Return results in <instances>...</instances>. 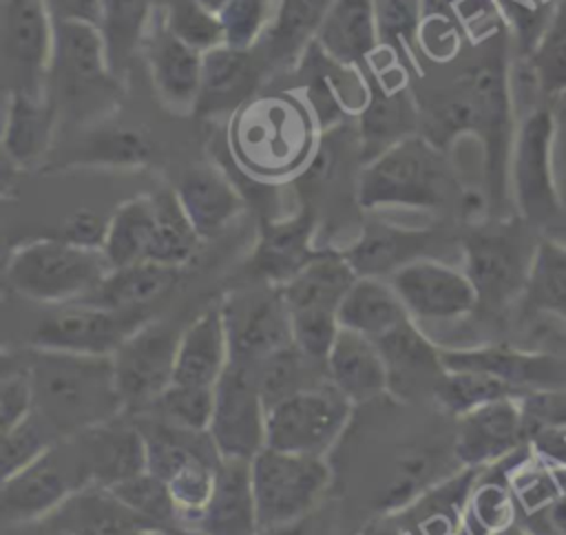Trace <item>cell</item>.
<instances>
[{
    "label": "cell",
    "instance_id": "obj_1",
    "mask_svg": "<svg viewBox=\"0 0 566 535\" xmlns=\"http://www.w3.org/2000/svg\"><path fill=\"white\" fill-rule=\"evenodd\" d=\"M515 111L504 33H493L491 46L458 75L429 117V137L447 150L460 135H473L482 146L484 197L489 217H506L511 203L509 164L515 139Z\"/></svg>",
    "mask_w": 566,
    "mask_h": 535
},
{
    "label": "cell",
    "instance_id": "obj_2",
    "mask_svg": "<svg viewBox=\"0 0 566 535\" xmlns=\"http://www.w3.org/2000/svg\"><path fill=\"white\" fill-rule=\"evenodd\" d=\"M24 354L35 409L60 438L104 424L124 411L111 356L31 347Z\"/></svg>",
    "mask_w": 566,
    "mask_h": 535
},
{
    "label": "cell",
    "instance_id": "obj_3",
    "mask_svg": "<svg viewBox=\"0 0 566 535\" xmlns=\"http://www.w3.org/2000/svg\"><path fill=\"white\" fill-rule=\"evenodd\" d=\"M542 237L544 232L515 212L469 223L460 237V252L462 270L478 294L475 312L500 316L520 303Z\"/></svg>",
    "mask_w": 566,
    "mask_h": 535
},
{
    "label": "cell",
    "instance_id": "obj_4",
    "mask_svg": "<svg viewBox=\"0 0 566 535\" xmlns=\"http://www.w3.org/2000/svg\"><path fill=\"white\" fill-rule=\"evenodd\" d=\"M462 192L447 150L424 135H411L365 161L356 179V203L363 210H433Z\"/></svg>",
    "mask_w": 566,
    "mask_h": 535
},
{
    "label": "cell",
    "instance_id": "obj_5",
    "mask_svg": "<svg viewBox=\"0 0 566 535\" xmlns=\"http://www.w3.org/2000/svg\"><path fill=\"white\" fill-rule=\"evenodd\" d=\"M314 115L287 95L250 99L232 124L230 141L243 170L259 179L303 172L312 148Z\"/></svg>",
    "mask_w": 566,
    "mask_h": 535
},
{
    "label": "cell",
    "instance_id": "obj_6",
    "mask_svg": "<svg viewBox=\"0 0 566 535\" xmlns=\"http://www.w3.org/2000/svg\"><path fill=\"white\" fill-rule=\"evenodd\" d=\"M44 93L57 115L93 119L119 97V77L111 71L99 29L88 22H53V51Z\"/></svg>",
    "mask_w": 566,
    "mask_h": 535
},
{
    "label": "cell",
    "instance_id": "obj_7",
    "mask_svg": "<svg viewBox=\"0 0 566 535\" xmlns=\"http://www.w3.org/2000/svg\"><path fill=\"white\" fill-rule=\"evenodd\" d=\"M111 272L102 250H88L62 237L33 239L18 245L4 268V279L24 298L66 305L86 301Z\"/></svg>",
    "mask_w": 566,
    "mask_h": 535
},
{
    "label": "cell",
    "instance_id": "obj_8",
    "mask_svg": "<svg viewBox=\"0 0 566 535\" xmlns=\"http://www.w3.org/2000/svg\"><path fill=\"white\" fill-rule=\"evenodd\" d=\"M557 119L553 104L539 102L517 124L511 164L509 190L515 214L544 232L564 214L562 195L553 170V148Z\"/></svg>",
    "mask_w": 566,
    "mask_h": 535
},
{
    "label": "cell",
    "instance_id": "obj_9",
    "mask_svg": "<svg viewBox=\"0 0 566 535\" xmlns=\"http://www.w3.org/2000/svg\"><path fill=\"white\" fill-rule=\"evenodd\" d=\"M250 469L261 531L307 520L332 480L325 458L270 447L250 460Z\"/></svg>",
    "mask_w": 566,
    "mask_h": 535
},
{
    "label": "cell",
    "instance_id": "obj_10",
    "mask_svg": "<svg viewBox=\"0 0 566 535\" xmlns=\"http://www.w3.org/2000/svg\"><path fill=\"white\" fill-rule=\"evenodd\" d=\"M354 407L329 380L301 389L268 407L265 447L325 458L349 424Z\"/></svg>",
    "mask_w": 566,
    "mask_h": 535
},
{
    "label": "cell",
    "instance_id": "obj_11",
    "mask_svg": "<svg viewBox=\"0 0 566 535\" xmlns=\"http://www.w3.org/2000/svg\"><path fill=\"white\" fill-rule=\"evenodd\" d=\"M150 314L142 310H113L77 301L46 314L31 332V347L84 356H113L117 347L142 327Z\"/></svg>",
    "mask_w": 566,
    "mask_h": 535
},
{
    "label": "cell",
    "instance_id": "obj_12",
    "mask_svg": "<svg viewBox=\"0 0 566 535\" xmlns=\"http://www.w3.org/2000/svg\"><path fill=\"white\" fill-rule=\"evenodd\" d=\"M181 329L148 318L111 356L115 382L128 416L146 411L172 382Z\"/></svg>",
    "mask_w": 566,
    "mask_h": 535
},
{
    "label": "cell",
    "instance_id": "obj_13",
    "mask_svg": "<svg viewBox=\"0 0 566 535\" xmlns=\"http://www.w3.org/2000/svg\"><path fill=\"white\" fill-rule=\"evenodd\" d=\"M219 303L230 338V363L254 369L292 345V321L281 287L256 283L226 294Z\"/></svg>",
    "mask_w": 566,
    "mask_h": 535
},
{
    "label": "cell",
    "instance_id": "obj_14",
    "mask_svg": "<svg viewBox=\"0 0 566 535\" xmlns=\"http://www.w3.org/2000/svg\"><path fill=\"white\" fill-rule=\"evenodd\" d=\"M86 484L71 438H62L40 460L2 480L0 511L4 524H22L51 515L73 491Z\"/></svg>",
    "mask_w": 566,
    "mask_h": 535
},
{
    "label": "cell",
    "instance_id": "obj_15",
    "mask_svg": "<svg viewBox=\"0 0 566 535\" xmlns=\"http://www.w3.org/2000/svg\"><path fill=\"white\" fill-rule=\"evenodd\" d=\"M268 405L252 367L230 363L214 385V409L208 433L221 458L252 460L265 449Z\"/></svg>",
    "mask_w": 566,
    "mask_h": 535
},
{
    "label": "cell",
    "instance_id": "obj_16",
    "mask_svg": "<svg viewBox=\"0 0 566 535\" xmlns=\"http://www.w3.org/2000/svg\"><path fill=\"white\" fill-rule=\"evenodd\" d=\"M411 321L422 329L475 314L478 294L462 268L438 256L416 259L389 276Z\"/></svg>",
    "mask_w": 566,
    "mask_h": 535
},
{
    "label": "cell",
    "instance_id": "obj_17",
    "mask_svg": "<svg viewBox=\"0 0 566 535\" xmlns=\"http://www.w3.org/2000/svg\"><path fill=\"white\" fill-rule=\"evenodd\" d=\"M2 77L7 93H44L53 20L44 0H2Z\"/></svg>",
    "mask_w": 566,
    "mask_h": 535
},
{
    "label": "cell",
    "instance_id": "obj_18",
    "mask_svg": "<svg viewBox=\"0 0 566 535\" xmlns=\"http://www.w3.org/2000/svg\"><path fill=\"white\" fill-rule=\"evenodd\" d=\"M444 369L489 374L520 396L566 389V356L551 349H524L509 343L440 347Z\"/></svg>",
    "mask_w": 566,
    "mask_h": 535
},
{
    "label": "cell",
    "instance_id": "obj_19",
    "mask_svg": "<svg viewBox=\"0 0 566 535\" xmlns=\"http://www.w3.org/2000/svg\"><path fill=\"white\" fill-rule=\"evenodd\" d=\"M526 444L522 396H506L455 418L451 451L460 466L486 469Z\"/></svg>",
    "mask_w": 566,
    "mask_h": 535
},
{
    "label": "cell",
    "instance_id": "obj_20",
    "mask_svg": "<svg viewBox=\"0 0 566 535\" xmlns=\"http://www.w3.org/2000/svg\"><path fill=\"white\" fill-rule=\"evenodd\" d=\"M86 484L115 486L144 471L146 440L133 416L122 413L104 424L71 436Z\"/></svg>",
    "mask_w": 566,
    "mask_h": 535
},
{
    "label": "cell",
    "instance_id": "obj_21",
    "mask_svg": "<svg viewBox=\"0 0 566 535\" xmlns=\"http://www.w3.org/2000/svg\"><path fill=\"white\" fill-rule=\"evenodd\" d=\"M314 230L316 219L307 206L283 219H265L248 261L252 279L276 287L294 279L321 252L314 245Z\"/></svg>",
    "mask_w": 566,
    "mask_h": 535
},
{
    "label": "cell",
    "instance_id": "obj_22",
    "mask_svg": "<svg viewBox=\"0 0 566 535\" xmlns=\"http://www.w3.org/2000/svg\"><path fill=\"white\" fill-rule=\"evenodd\" d=\"M440 241L442 237L433 228H402L387 221H369L343 254L358 276L389 279L402 265L433 256L431 252Z\"/></svg>",
    "mask_w": 566,
    "mask_h": 535
},
{
    "label": "cell",
    "instance_id": "obj_23",
    "mask_svg": "<svg viewBox=\"0 0 566 535\" xmlns=\"http://www.w3.org/2000/svg\"><path fill=\"white\" fill-rule=\"evenodd\" d=\"M144 49L159 99L177 113L197 111L203 53L175 38L159 20L150 24Z\"/></svg>",
    "mask_w": 566,
    "mask_h": 535
},
{
    "label": "cell",
    "instance_id": "obj_24",
    "mask_svg": "<svg viewBox=\"0 0 566 535\" xmlns=\"http://www.w3.org/2000/svg\"><path fill=\"white\" fill-rule=\"evenodd\" d=\"M389 374V394L400 398L418 396L433 389L444 374L440 345L411 318L376 338Z\"/></svg>",
    "mask_w": 566,
    "mask_h": 535
},
{
    "label": "cell",
    "instance_id": "obj_25",
    "mask_svg": "<svg viewBox=\"0 0 566 535\" xmlns=\"http://www.w3.org/2000/svg\"><path fill=\"white\" fill-rule=\"evenodd\" d=\"M186 531H197L201 535H259V513L252 489L250 460L223 458L217 475L212 495Z\"/></svg>",
    "mask_w": 566,
    "mask_h": 535
},
{
    "label": "cell",
    "instance_id": "obj_26",
    "mask_svg": "<svg viewBox=\"0 0 566 535\" xmlns=\"http://www.w3.org/2000/svg\"><path fill=\"white\" fill-rule=\"evenodd\" d=\"M369 97L358 115V137L363 164L378 157L394 144L418 135V111L405 86H387L369 64L363 69Z\"/></svg>",
    "mask_w": 566,
    "mask_h": 535
},
{
    "label": "cell",
    "instance_id": "obj_27",
    "mask_svg": "<svg viewBox=\"0 0 566 535\" xmlns=\"http://www.w3.org/2000/svg\"><path fill=\"white\" fill-rule=\"evenodd\" d=\"M51 524L69 535H130L159 531L137 515L111 486L84 484L73 491L51 515Z\"/></svg>",
    "mask_w": 566,
    "mask_h": 535
},
{
    "label": "cell",
    "instance_id": "obj_28",
    "mask_svg": "<svg viewBox=\"0 0 566 535\" xmlns=\"http://www.w3.org/2000/svg\"><path fill=\"white\" fill-rule=\"evenodd\" d=\"M230 360V338L223 310L221 303H212L181 329L175 382L214 387Z\"/></svg>",
    "mask_w": 566,
    "mask_h": 535
},
{
    "label": "cell",
    "instance_id": "obj_29",
    "mask_svg": "<svg viewBox=\"0 0 566 535\" xmlns=\"http://www.w3.org/2000/svg\"><path fill=\"white\" fill-rule=\"evenodd\" d=\"M175 195L201 239L223 232L243 210L239 188L214 166H192L184 170Z\"/></svg>",
    "mask_w": 566,
    "mask_h": 535
},
{
    "label": "cell",
    "instance_id": "obj_30",
    "mask_svg": "<svg viewBox=\"0 0 566 535\" xmlns=\"http://www.w3.org/2000/svg\"><path fill=\"white\" fill-rule=\"evenodd\" d=\"M60 115L46 93H7V119L2 133L4 157L15 168H31L53 146Z\"/></svg>",
    "mask_w": 566,
    "mask_h": 535
},
{
    "label": "cell",
    "instance_id": "obj_31",
    "mask_svg": "<svg viewBox=\"0 0 566 535\" xmlns=\"http://www.w3.org/2000/svg\"><path fill=\"white\" fill-rule=\"evenodd\" d=\"M314 44L329 60L363 71L380 49L374 0H334Z\"/></svg>",
    "mask_w": 566,
    "mask_h": 535
},
{
    "label": "cell",
    "instance_id": "obj_32",
    "mask_svg": "<svg viewBox=\"0 0 566 535\" xmlns=\"http://www.w3.org/2000/svg\"><path fill=\"white\" fill-rule=\"evenodd\" d=\"M327 380L354 405L389 394V374L376 340L340 327L325 360Z\"/></svg>",
    "mask_w": 566,
    "mask_h": 535
},
{
    "label": "cell",
    "instance_id": "obj_33",
    "mask_svg": "<svg viewBox=\"0 0 566 535\" xmlns=\"http://www.w3.org/2000/svg\"><path fill=\"white\" fill-rule=\"evenodd\" d=\"M261 66L254 49L243 51L221 44L206 51L197 111L221 113L245 104L259 84Z\"/></svg>",
    "mask_w": 566,
    "mask_h": 535
},
{
    "label": "cell",
    "instance_id": "obj_34",
    "mask_svg": "<svg viewBox=\"0 0 566 535\" xmlns=\"http://www.w3.org/2000/svg\"><path fill=\"white\" fill-rule=\"evenodd\" d=\"M358 279L343 250L321 252L285 285H281L283 301L290 312L298 310H329L336 312L343 296Z\"/></svg>",
    "mask_w": 566,
    "mask_h": 535
},
{
    "label": "cell",
    "instance_id": "obj_35",
    "mask_svg": "<svg viewBox=\"0 0 566 535\" xmlns=\"http://www.w3.org/2000/svg\"><path fill=\"white\" fill-rule=\"evenodd\" d=\"M336 316L340 327L358 332L371 340L411 318L391 281L382 276H358L343 296Z\"/></svg>",
    "mask_w": 566,
    "mask_h": 535
},
{
    "label": "cell",
    "instance_id": "obj_36",
    "mask_svg": "<svg viewBox=\"0 0 566 535\" xmlns=\"http://www.w3.org/2000/svg\"><path fill=\"white\" fill-rule=\"evenodd\" d=\"M157 221V201L155 195H137L122 201L108 219L104 256L115 268H126L139 261H146L150 239Z\"/></svg>",
    "mask_w": 566,
    "mask_h": 535
},
{
    "label": "cell",
    "instance_id": "obj_37",
    "mask_svg": "<svg viewBox=\"0 0 566 535\" xmlns=\"http://www.w3.org/2000/svg\"><path fill=\"white\" fill-rule=\"evenodd\" d=\"M177 276L179 268H168L153 261L115 268L86 298V303L113 310H142L161 294H166L175 285Z\"/></svg>",
    "mask_w": 566,
    "mask_h": 535
},
{
    "label": "cell",
    "instance_id": "obj_38",
    "mask_svg": "<svg viewBox=\"0 0 566 535\" xmlns=\"http://www.w3.org/2000/svg\"><path fill=\"white\" fill-rule=\"evenodd\" d=\"M520 517L515 497L506 482V458L480 469V475L469 493L462 533L464 535H495Z\"/></svg>",
    "mask_w": 566,
    "mask_h": 535
},
{
    "label": "cell",
    "instance_id": "obj_39",
    "mask_svg": "<svg viewBox=\"0 0 566 535\" xmlns=\"http://www.w3.org/2000/svg\"><path fill=\"white\" fill-rule=\"evenodd\" d=\"M157 0H102L99 33L104 38L111 71L122 77L130 57L144 46L153 24Z\"/></svg>",
    "mask_w": 566,
    "mask_h": 535
},
{
    "label": "cell",
    "instance_id": "obj_40",
    "mask_svg": "<svg viewBox=\"0 0 566 535\" xmlns=\"http://www.w3.org/2000/svg\"><path fill=\"white\" fill-rule=\"evenodd\" d=\"M520 307L526 316L566 321V243L542 237L531 263Z\"/></svg>",
    "mask_w": 566,
    "mask_h": 535
},
{
    "label": "cell",
    "instance_id": "obj_41",
    "mask_svg": "<svg viewBox=\"0 0 566 535\" xmlns=\"http://www.w3.org/2000/svg\"><path fill=\"white\" fill-rule=\"evenodd\" d=\"M334 0H279L274 20L263 35L268 60H301L316 38V31Z\"/></svg>",
    "mask_w": 566,
    "mask_h": 535
},
{
    "label": "cell",
    "instance_id": "obj_42",
    "mask_svg": "<svg viewBox=\"0 0 566 535\" xmlns=\"http://www.w3.org/2000/svg\"><path fill=\"white\" fill-rule=\"evenodd\" d=\"M524 62L542 102L553 104L566 93V0L553 2L539 38L524 53Z\"/></svg>",
    "mask_w": 566,
    "mask_h": 535
},
{
    "label": "cell",
    "instance_id": "obj_43",
    "mask_svg": "<svg viewBox=\"0 0 566 535\" xmlns=\"http://www.w3.org/2000/svg\"><path fill=\"white\" fill-rule=\"evenodd\" d=\"M155 201L157 221L146 261L181 270V265H186L195 256L201 237L186 217L175 190L155 192Z\"/></svg>",
    "mask_w": 566,
    "mask_h": 535
},
{
    "label": "cell",
    "instance_id": "obj_44",
    "mask_svg": "<svg viewBox=\"0 0 566 535\" xmlns=\"http://www.w3.org/2000/svg\"><path fill=\"white\" fill-rule=\"evenodd\" d=\"M256 374V382L261 389V396L265 400L268 407L281 402L283 398L321 385L327 380V371L325 365L312 363L307 360L294 345L272 354L270 358H265L263 363H259L254 367Z\"/></svg>",
    "mask_w": 566,
    "mask_h": 535
},
{
    "label": "cell",
    "instance_id": "obj_45",
    "mask_svg": "<svg viewBox=\"0 0 566 535\" xmlns=\"http://www.w3.org/2000/svg\"><path fill=\"white\" fill-rule=\"evenodd\" d=\"M506 396H520V394L511 389L506 382L489 374L444 369L431 398L444 413L460 418L482 405H489Z\"/></svg>",
    "mask_w": 566,
    "mask_h": 535
},
{
    "label": "cell",
    "instance_id": "obj_46",
    "mask_svg": "<svg viewBox=\"0 0 566 535\" xmlns=\"http://www.w3.org/2000/svg\"><path fill=\"white\" fill-rule=\"evenodd\" d=\"M153 159V144L146 135L130 128H106L80 141L73 161L99 166H146Z\"/></svg>",
    "mask_w": 566,
    "mask_h": 535
},
{
    "label": "cell",
    "instance_id": "obj_47",
    "mask_svg": "<svg viewBox=\"0 0 566 535\" xmlns=\"http://www.w3.org/2000/svg\"><path fill=\"white\" fill-rule=\"evenodd\" d=\"M214 409V387L172 382L146 411L161 422L188 431H208ZM137 416V413H135Z\"/></svg>",
    "mask_w": 566,
    "mask_h": 535
},
{
    "label": "cell",
    "instance_id": "obj_48",
    "mask_svg": "<svg viewBox=\"0 0 566 535\" xmlns=\"http://www.w3.org/2000/svg\"><path fill=\"white\" fill-rule=\"evenodd\" d=\"M159 22L181 42L206 53L223 44L219 15L197 0H157Z\"/></svg>",
    "mask_w": 566,
    "mask_h": 535
},
{
    "label": "cell",
    "instance_id": "obj_49",
    "mask_svg": "<svg viewBox=\"0 0 566 535\" xmlns=\"http://www.w3.org/2000/svg\"><path fill=\"white\" fill-rule=\"evenodd\" d=\"M111 489L150 526L159 531H179V513L168 484L161 478L144 471Z\"/></svg>",
    "mask_w": 566,
    "mask_h": 535
},
{
    "label": "cell",
    "instance_id": "obj_50",
    "mask_svg": "<svg viewBox=\"0 0 566 535\" xmlns=\"http://www.w3.org/2000/svg\"><path fill=\"white\" fill-rule=\"evenodd\" d=\"M60 440L55 429L38 411L13 429L2 431V480L40 460Z\"/></svg>",
    "mask_w": 566,
    "mask_h": 535
},
{
    "label": "cell",
    "instance_id": "obj_51",
    "mask_svg": "<svg viewBox=\"0 0 566 535\" xmlns=\"http://www.w3.org/2000/svg\"><path fill=\"white\" fill-rule=\"evenodd\" d=\"M274 0H228L217 13L223 31V44L232 49H254L268 33L274 13Z\"/></svg>",
    "mask_w": 566,
    "mask_h": 535
},
{
    "label": "cell",
    "instance_id": "obj_52",
    "mask_svg": "<svg viewBox=\"0 0 566 535\" xmlns=\"http://www.w3.org/2000/svg\"><path fill=\"white\" fill-rule=\"evenodd\" d=\"M380 46L411 55L424 20V0H374Z\"/></svg>",
    "mask_w": 566,
    "mask_h": 535
},
{
    "label": "cell",
    "instance_id": "obj_53",
    "mask_svg": "<svg viewBox=\"0 0 566 535\" xmlns=\"http://www.w3.org/2000/svg\"><path fill=\"white\" fill-rule=\"evenodd\" d=\"M292 345L312 363L325 365L332 345L340 332L336 312L329 310H298L290 312Z\"/></svg>",
    "mask_w": 566,
    "mask_h": 535
},
{
    "label": "cell",
    "instance_id": "obj_54",
    "mask_svg": "<svg viewBox=\"0 0 566 535\" xmlns=\"http://www.w3.org/2000/svg\"><path fill=\"white\" fill-rule=\"evenodd\" d=\"M35 409V394L31 374L24 360V354H18V360H4L0 378V427L2 431L13 429Z\"/></svg>",
    "mask_w": 566,
    "mask_h": 535
},
{
    "label": "cell",
    "instance_id": "obj_55",
    "mask_svg": "<svg viewBox=\"0 0 566 535\" xmlns=\"http://www.w3.org/2000/svg\"><path fill=\"white\" fill-rule=\"evenodd\" d=\"M106 228L108 221H104L99 214H95L93 210H75L62 225V239L80 245V248H88V250H102L104 248V239H106Z\"/></svg>",
    "mask_w": 566,
    "mask_h": 535
},
{
    "label": "cell",
    "instance_id": "obj_56",
    "mask_svg": "<svg viewBox=\"0 0 566 535\" xmlns=\"http://www.w3.org/2000/svg\"><path fill=\"white\" fill-rule=\"evenodd\" d=\"M528 535H566V493H559L546 506L517 517Z\"/></svg>",
    "mask_w": 566,
    "mask_h": 535
},
{
    "label": "cell",
    "instance_id": "obj_57",
    "mask_svg": "<svg viewBox=\"0 0 566 535\" xmlns=\"http://www.w3.org/2000/svg\"><path fill=\"white\" fill-rule=\"evenodd\" d=\"M53 22L99 24L102 0H44Z\"/></svg>",
    "mask_w": 566,
    "mask_h": 535
},
{
    "label": "cell",
    "instance_id": "obj_58",
    "mask_svg": "<svg viewBox=\"0 0 566 535\" xmlns=\"http://www.w3.org/2000/svg\"><path fill=\"white\" fill-rule=\"evenodd\" d=\"M4 535H69L55 524H51L46 517L22 522V524H4Z\"/></svg>",
    "mask_w": 566,
    "mask_h": 535
},
{
    "label": "cell",
    "instance_id": "obj_59",
    "mask_svg": "<svg viewBox=\"0 0 566 535\" xmlns=\"http://www.w3.org/2000/svg\"><path fill=\"white\" fill-rule=\"evenodd\" d=\"M259 535H305V520L283 526V528H270V531H261Z\"/></svg>",
    "mask_w": 566,
    "mask_h": 535
},
{
    "label": "cell",
    "instance_id": "obj_60",
    "mask_svg": "<svg viewBox=\"0 0 566 535\" xmlns=\"http://www.w3.org/2000/svg\"><path fill=\"white\" fill-rule=\"evenodd\" d=\"M197 2L203 4V7H206L208 11H212V13H219L228 0H197Z\"/></svg>",
    "mask_w": 566,
    "mask_h": 535
},
{
    "label": "cell",
    "instance_id": "obj_61",
    "mask_svg": "<svg viewBox=\"0 0 566 535\" xmlns=\"http://www.w3.org/2000/svg\"><path fill=\"white\" fill-rule=\"evenodd\" d=\"M495 535H528V533L522 528L520 522H515V524H511L509 528H504V531H500V533H495Z\"/></svg>",
    "mask_w": 566,
    "mask_h": 535
},
{
    "label": "cell",
    "instance_id": "obj_62",
    "mask_svg": "<svg viewBox=\"0 0 566 535\" xmlns=\"http://www.w3.org/2000/svg\"><path fill=\"white\" fill-rule=\"evenodd\" d=\"M557 343H559V347L566 352V332H564V334L557 338ZM564 356H566V354H564Z\"/></svg>",
    "mask_w": 566,
    "mask_h": 535
},
{
    "label": "cell",
    "instance_id": "obj_63",
    "mask_svg": "<svg viewBox=\"0 0 566 535\" xmlns=\"http://www.w3.org/2000/svg\"><path fill=\"white\" fill-rule=\"evenodd\" d=\"M130 535H155V531H139V533H130Z\"/></svg>",
    "mask_w": 566,
    "mask_h": 535
},
{
    "label": "cell",
    "instance_id": "obj_64",
    "mask_svg": "<svg viewBox=\"0 0 566 535\" xmlns=\"http://www.w3.org/2000/svg\"><path fill=\"white\" fill-rule=\"evenodd\" d=\"M181 535H201V533H197V531H179Z\"/></svg>",
    "mask_w": 566,
    "mask_h": 535
}]
</instances>
